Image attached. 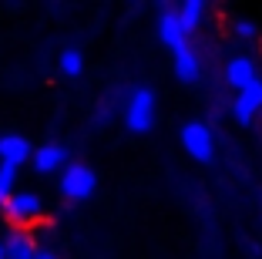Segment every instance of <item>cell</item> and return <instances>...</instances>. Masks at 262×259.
Here are the masks:
<instances>
[{
    "label": "cell",
    "instance_id": "1",
    "mask_svg": "<svg viewBox=\"0 0 262 259\" xmlns=\"http://www.w3.org/2000/svg\"><path fill=\"white\" fill-rule=\"evenodd\" d=\"M155 108H158V98H155L151 88H131L128 98L121 105V122L131 135H148L155 128Z\"/></svg>",
    "mask_w": 262,
    "mask_h": 259
},
{
    "label": "cell",
    "instance_id": "2",
    "mask_svg": "<svg viewBox=\"0 0 262 259\" xmlns=\"http://www.w3.org/2000/svg\"><path fill=\"white\" fill-rule=\"evenodd\" d=\"M4 219H7L10 229H34L40 219H44V198L34 189H17L14 195L4 202Z\"/></svg>",
    "mask_w": 262,
    "mask_h": 259
},
{
    "label": "cell",
    "instance_id": "3",
    "mask_svg": "<svg viewBox=\"0 0 262 259\" xmlns=\"http://www.w3.org/2000/svg\"><path fill=\"white\" fill-rule=\"evenodd\" d=\"M57 189L68 202H88L98 192V175L88 162H68L64 172L57 175Z\"/></svg>",
    "mask_w": 262,
    "mask_h": 259
},
{
    "label": "cell",
    "instance_id": "4",
    "mask_svg": "<svg viewBox=\"0 0 262 259\" xmlns=\"http://www.w3.org/2000/svg\"><path fill=\"white\" fill-rule=\"evenodd\" d=\"M178 142L185 148V155H192L199 165H212L215 162V135L205 122H185L178 131Z\"/></svg>",
    "mask_w": 262,
    "mask_h": 259
},
{
    "label": "cell",
    "instance_id": "5",
    "mask_svg": "<svg viewBox=\"0 0 262 259\" xmlns=\"http://www.w3.org/2000/svg\"><path fill=\"white\" fill-rule=\"evenodd\" d=\"M171 71H175V77L182 84H199L202 81V71L205 68H202V54L192 41H185V44H178L171 51Z\"/></svg>",
    "mask_w": 262,
    "mask_h": 259
},
{
    "label": "cell",
    "instance_id": "6",
    "mask_svg": "<svg viewBox=\"0 0 262 259\" xmlns=\"http://www.w3.org/2000/svg\"><path fill=\"white\" fill-rule=\"evenodd\" d=\"M71 162L68 148L61 145V142H47V145H37L31 155V168L37 172V175H61L64 165Z\"/></svg>",
    "mask_w": 262,
    "mask_h": 259
},
{
    "label": "cell",
    "instance_id": "7",
    "mask_svg": "<svg viewBox=\"0 0 262 259\" xmlns=\"http://www.w3.org/2000/svg\"><path fill=\"white\" fill-rule=\"evenodd\" d=\"M222 77H225V84H229L232 91L239 94V91H246L252 81H259V68H255V61L249 57V54H235V57L225 61Z\"/></svg>",
    "mask_w": 262,
    "mask_h": 259
},
{
    "label": "cell",
    "instance_id": "8",
    "mask_svg": "<svg viewBox=\"0 0 262 259\" xmlns=\"http://www.w3.org/2000/svg\"><path fill=\"white\" fill-rule=\"evenodd\" d=\"M155 37H158V44L171 47V51L188 41V34L182 31V21H178V7H162L158 10V17H155Z\"/></svg>",
    "mask_w": 262,
    "mask_h": 259
},
{
    "label": "cell",
    "instance_id": "9",
    "mask_svg": "<svg viewBox=\"0 0 262 259\" xmlns=\"http://www.w3.org/2000/svg\"><path fill=\"white\" fill-rule=\"evenodd\" d=\"M229 108H232V118H235L239 125H252V118L262 111V77H259V81H252L246 91L235 94Z\"/></svg>",
    "mask_w": 262,
    "mask_h": 259
},
{
    "label": "cell",
    "instance_id": "10",
    "mask_svg": "<svg viewBox=\"0 0 262 259\" xmlns=\"http://www.w3.org/2000/svg\"><path fill=\"white\" fill-rule=\"evenodd\" d=\"M31 155H34V145L27 142V135H20V131L0 135V165L20 168L24 162H31Z\"/></svg>",
    "mask_w": 262,
    "mask_h": 259
},
{
    "label": "cell",
    "instance_id": "11",
    "mask_svg": "<svg viewBox=\"0 0 262 259\" xmlns=\"http://www.w3.org/2000/svg\"><path fill=\"white\" fill-rule=\"evenodd\" d=\"M37 249L40 246H37L31 229H7L4 232V252H7V259H34Z\"/></svg>",
    "mask_w": 262,
    "mask_h": 259
},
{
    "label": "cell",
    "instance_id": "12",
    "mask_svg": "<svg viewBox=\"0 0 262 259\" xmlns=\"http://www.w3.org/2000/svg\"><path fill=\"white\" fill-rule=\"evenodd\" d=\"M205 14H208V4H205V0H185V4H178V21H182V31H185L188 37H192V34L202 27Z\"/></svg>",
    "mask_w": 262,
    "mask_h": 259
},
{
    "label": "cell",
    "instance_id": "13",
    "mask_svg": "<svg viewBox=\"0 0 262 259\" xmlns=\"http://www.w3.org/2000/svg\"><path fill=\"white\" fill-rule=\"evenodd\" d=\"M57 71H61L64 77H81V71H84V51L81 47H64L61 54H57Z\"/></svg>",
    "mask_w": 262,
    "mask_h": 259
},
{
    "label": "cell",
    "instance_id": "14",
    "mask_svg": "<svg viewBox=\"0 0 262 259\" xmlns=\"http://www.w3.org/2000/svg\"><path fill=\"white\" fill-rule=\"evenodd\" d=\"M14 192H17V168L0 165V209H4V202H7Z\"/></svg>",
    "mask_w": 262,
    "mask_h": 259
},
{
    "label": "cell",
    "instance_id": "15",
    "mask_svg": "<svg viewBox=\"0 0 262 259\" xmlns=\"http://www.w3.org/2000/svg\"><path fill=\"white\" fill-rule=\"evenodd\" d=\"M232 34H235V37H242V41H252L255 34H259V24L249 21V17H239V21L232 24Z\"/></svg>",
    "mask_w": 262,
    "mask_h": 259
},
{
    "label": "cell",
    "instance_id": "16",
    "mask_svg": "<svg viewBox=\"0 0 262 259\" xmlns=\"http://www.w3.org/2000/svg\"><path fill=\"white\" fill-rule=\"evenodd\" d=\"M34 259H57V252L54 249H37V256Z\"/></svg>",
    "mask_w": 262,
    "mask_h": 259
},
{
    "label": "cell",
    "instance_id": "17",
    "mask_svg": "<svg viewBox=\"0 0 262 259\" xmlns=\"http://www.w3.org/2000/svg\"><path fill=\"white\" fill-rule=\"evenodd\" d=\"M0 259H7V252H4V236H0Z\"/></svg>",
    "mask_w": 262,
    "mask_h": 259
}]
</instances>
